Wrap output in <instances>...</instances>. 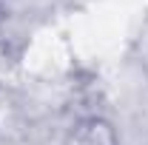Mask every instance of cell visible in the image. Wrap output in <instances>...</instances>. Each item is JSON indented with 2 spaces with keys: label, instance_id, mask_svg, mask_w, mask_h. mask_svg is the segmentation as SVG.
<instances>
[{
  "label": "cell",
  "instance_id": "obj_1",
  "mask_svg": "<svg viewBox=\"0 0 148 145\" xmlns=\"http://www.w3.org/2000/svg\"><path fill=\"white\" fill-rule=\"evenodd\" d=\"M106 125H88L83 131V137L77 140V145H111V142H100V134H106Z\"/></svg>",
  "mask_w": 148,
  "mask_h": 145
}]
</instances>
